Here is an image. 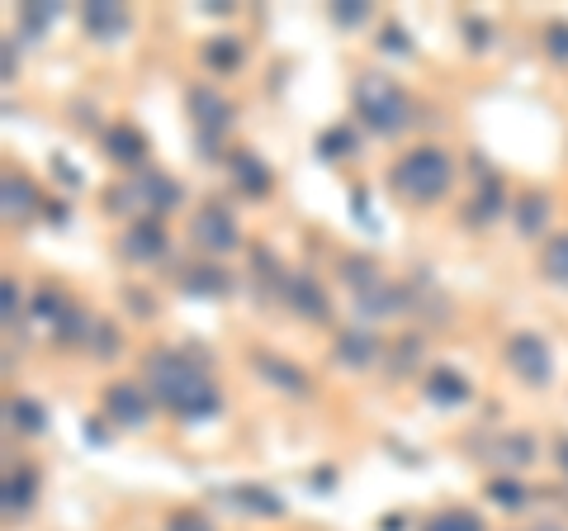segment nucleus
Returning a JSON list of instances; mask_svg holds the SVG:
<instances>
[{"label":"nucleus","mask_w":568,"mask_h":531,"mask_svg":"<svg viewBox=\"0 0 568 531\" xmlns=\"http://www.w3.org/2000/svg\"><path fill=\"white\" fill-rule=\"evenodd\" d=\"M185 290L190 294H228V271H218V266H195V271H185Z\"/></svg>","instance_id":"obj_21"},{"label":"nucleus","mask_w":568,"mask_h":531,"mask_svg":"<svg viewBox=\"0 0 568 531\" xmlns=\"http://www.w3.org/2000/svg\"><path fill=\"white\" fill-rule=\"evenodd\" d=\"M124 252L133 261H157L161 252H166V233H161V223L157 219L133 223V228H128V238H124Z\"/></svg>","instance_id":"obj_15"},{"label":"nucleus","mask_w":568,"mask_h":531,"mask_svg":"<svg viewBox=\"0 0 568 531\" xmlns=\"http://www.w3.org/2000/svg\"><path fill=\"white\" fill-rule=\"evenodd\" d=\"M190 233H195V242L204 247V252H237V247H242V238H237V223H232V214L223 209V204L199 209Z\"/></svg>","instance_id":"obj_8"},{"label":"nucleus","mask_w":568,"mask_h":531,"mask_svg":"<svg viewBox=\"0 0 568 531\" xmlns=\"http://www.w3.org/2000/svg\"><path fill=\"white\" fill-rule=\"evenodd\" d=\"M166 531H213V527H209V517H199V513H171Z\"/></svg>","instance_id":"obj_35"},{"label":"nucleus","mask_w":568,"mask_h":531,"mask_svg":"<svg viewBox=\"0 0 568 531\" xmlns=\"http://www.w3.org/2000/svg\"><path fill=\"white\" fill-rule=\"evenodd\" d=\"M426 399L436 403V408H455V403L469 399V380H464L460 370L436 366L431 375H426Z\"/></svg>","instance_id":"obj_11"},{"label":"nucleus","mask_w":568,"mask_h":531,"mask_svg":"<svg viewBox=\"0 0 568 531\" xmlns=\"http://www.w3.org/2000/svg\"><path fill=\"white\" fill-rule=\"evenodd\" d=\"M351 147H355L351 129H332V133H322V138H318V152L327 157V162H341V157H346Z\"/></svg>","instance_id":"obj_28"},{"label":"nucleus","mask_w":568,"mask_h":531,"mask_svg":"<svg viewBox=\"0 0 568 531\" xmlns=\"http://www.w3.org/2000/svg\"><path fill=\"white\" fill-rule=\"evenodd\" d=\"M355 110H360V124H365V129L384 133V138L403 133L408 129V119H412L408 95L379 72H365L360 81H355Z\"/></svg>","instance_id":"obj_3"},{"label":"nucleus","mask_w":568,"mask_h":531,"mask_svg":"<svg viewBox=\"0 0 568 531\" xmlns=\"http://www.w3.org/2000/svg\"><path fill=\"white\" fill-rule=\"evenodd\" d=\"M133 204L138 209H147V214H166V209H176L180 204V181H171V176H157V171H147V176H138L133 181Z\"/></svg>","instance_id":"obj_9"},{"label":"nucleus","mask_w":568,"mask_h":531,"mask_svg":"<svg viewBox=\"0 0 568 531\" xmlns=\"http://www.w3.org/2000/svg\"><path fill=\"white\" fill-rule=\"evenodd\" d=\"M280 294H284V304H289V309H299L303 318H313V323H327V318H332V309H327V294H322V285L308 271L280 275Z\"/></svg>","instance_id":"obj_7"},{"label":"nucleus","mask_w":568,"mask_h":531,"mask_svg":"<svg viewBox=\"0 0 568 531\" xmlns=\"http://www.w3.org/2000/svg\"><path fill=\"white\" fill-rule=\"evenodd\" d=\"M507 366H512L526 385H550V375H554L550 347H545V337H535V332L507 337Z\"/></svg>","instance_id":"obj_4"},{"label":"nucleus","mask_w":568,"mask_h":531,"mask_svg":"<svg viewBox=\"0 0 568 531\" xmlns=\"http://www.w3.org/2000/svg\"><path fill=\"white\" fill-rule=\"evenodd\" d=\"M232 181H237V190H247L251 200H261V195H270V166L256 152H237L232 157Z\"/></svg>","instance_id":"obj_13"},{"label":"nucleus","mask_w":568,"mask_h":531,"mask_svg":"<svg viewBox=\"0 0 568 531\" xmlns=\"http://www.w3.org/2000/svg\"><path fill=\"white\" fill-rule=\"evenodd\" d=\"M86 29H90L95 38L114 43V38H124V34H128V10H124V5H114V0L86 5Z\"/></svg>","instance_id":"obj_12"},{"label":"nucleus","mask_w":568,"mask_h":531,"mask_svg":"<svg viewBox=\"0 0 568 531\" xmlns=\"http://www.w3.org/2000/svg\"><path fill=\"white\" fill-rule=\"evenodd\" d=\"M426 531H483V522L469 508H445V513H436L426 522Z\"/></svg>","instance_id":"obj_24"},{"label":"nucleus","mask_w":568,"mask_h":531,"mask_svg":"<svg viewBox=\"0 0 568 531\" xmlns=\"http://www.w3.org/2000/svg\"><path fill=\"white\" fill-rule=\"evenodd\" d=\"M242 57H247V48H242L237 38H213L209 48H204V62H209L213 72H232V67H242Z\"/></svg>","instance_id":"obj_20"},{"label":"nucleus","mask_w":568,"mask_h":531,"mask_svg":"<svg viewBox=\"0 0 568 531\" xmlns=\"http://www.w3.org/2000/svg\"><path fill=\"white\" fill-rule=\"evenodd\" d=\"M34 313H38V318H48V323H53V328H57V323H62V318H67L71 309H62V299H57L53 290H43V294H38V299H34Z\"/></svg>","instance_id":"obj_31"},{"label":"nucleus","mask_w":568,"mask_h":531,"mask_svg":"<svg viewBox=\"0 0 568 531\" xmlns=\"http://www.w3.org/2000/svg\"><path fill=\"white\" fill-rule=\"evenodd\" d=\"M540 531H559V527H540Z\"/></svg>","instance_id":"obj_39"},{"label":"nucleus","mask_w":568,"mask_h":531,"mask_svg":"<svg viewBox=\"0 0 568 531\" xmlns=\"http://www.w3.org/2000/svg\"><path fill=\"white\" fill-rule=\"evenodd\" d=\"M147 389H152V399L166 403L176 418H213L218 403H223L213 375L199 366V356L171 351V347L147 356Z\"/></svg>","instance_id":"obj_1"},{"label":"nucleus","mask_w":568,"mask_h":531,"mask_svg":"<svg viewBox=\"0 0 568 531\" xmlns=\"http://www.w3.org/2000/svg\"><path fill=\"white\" fill-rule=\"evenodd\" d=\"M105 152L119 166H138L142 152H147V143H142V133L133 129V124H114V129L105 133Z\"/></svg>","instance_id":"obj_17"},{"label":"nucleus","mask_w":568,"mask_h":531,"mask_svg":"<svg viewBox=\"0 0 568 531\" xmlns=\"http://www.w3.org/2000/svg\"><path fill=\"white\" fill-rule=\"evenodd\" d=\"M455 181V162L445 157L441 147H412L403 162L389 171L393 195H403L408 204H431L441 200L445 190Z\"/></svg>","instance_id":"obj_2"},{"label":"nucleus","mask_w":568,"mask_h":531,"mask_svg":"<svg viewBox=\"0 0 568 531\" xmlns=\"http://www.w3.org/2000/svg\"><path fill=\"white\" fill-rule=\"evenodd\" d=\"M545 53H550L554 62H568V24H550V29H545Z\"/></svg>","instance_id":"obj_33"},{"label":"nucleus","mask_w":568,"mask_h":531,"mask_svg":"<svg viewBox=\"0 0 568 531\" xmlns=\"http://www.w3.org/2000/svg\"><path fill=\"white\" fill-rule=\"evenodd\" d=\"M256 370H261L275 389H284V394H308V375H303L299 366L280 361V356H270V351H256Z\"/></svg>","instance_id":"obj_14"},{"label":"nucleus","mask_w":568,"mask_h":531,"mask_svg":"<svg viewBox=\"0 0 568 531\" xmlns=\"http://www.w3.org/2000/svg\"><path fill=\"white\" fill-rule=\"evenodd\" d=\"M403 309H408V294L398 285H389L384 275L374 285H365V290H355V313H365V318H389V313H403Z\"/></svg>","instance_id":"obj_10"},{"label":"nucleus","mask_w":568,"mask_h":531,"mask_svg":"<svg viewBox=\"0 0 568 531\" xmlns=\"http://www.w3.org/2000/svg\"><path fill=\"white\" fill-rule=\"evenodd\" d=\"M29 503H34V475L19 470V475H10V484H5V508H10V513H15V508L24 513Z\"/></svg>","instance_id":"obj_26"},{"label":"nucleus","mask_w":568,"mask_h":531,"mask_svg":"<svg viewBox=\"0 0 568 531\" xmlns=\"http://www.w3.org/2000/svg\"><path fill=\"white\" fill-rule=\"evenodd\" d=\"M488 498L502 503V508H521V503H526V489L512 484V479H493V484H488Z\"/></svg>","instance_id":"obj_30"},{"label":"nucleus","mask_w":568,"mask_h":531,"mask_svg":"<svg viewBox=\"0 0 568 531\" xmlns=\"http://www.w3.org/2000/svg\"><path fill=\"white\" fill-rule=\"evenodd\" d=\"M105 408L119 427H147V422H152V399H147V389L133 385V380H114V385L105 389Z\"/></svg>","instance_id":"obj_6"},{"label":"nucleus","mask_w":568,"mask_h":531,"mask_svg":"<svg viewBox=\"0 0 568 531\" xmlns=\"http://www.w3.org/2000/svg\"><path fill=\"white\" fill-rule=\"evenodd\" d=\"M10 422H15L19 432L38 437V432H43V408H38L34 399H10Z\"/></svg>","instance_id":"obj_25"},{"label":"nucleus","mask_w":568,"mask_h":531,"mask_svg":"<svg viewBox=\"0 0 568 531\" xmlns=\"http://www.w3.org/2000/svg\"><path fill=\"white\" fill-rule=\"evenodd\" d=\"M502 465H531L535 460V441L526 437V432H516V437H502L497 441V451H493Z\"/></svg>","instance_id":"obj_23"},{"label":"nucleus","mask_w":568,"mask_h":531,"mask_svg":"<svg viewBox=\"0 0 568 531\" xmlns=\"http://www.w3.org/2000/svg\"><path fill=\"white\" fill-rule=\"evenodd\" d=\"M237 503H242V508H251V513H261V517H280L284 513V503L275 494H266V489H237Z\"/></svg>","instance_id":"obj_27"},{"label":"nucleus","mask_w":568,"mask_h":531,"mask_svg":"<svg viewBox=\"0 0 568 531\" xmlns=\"http://www.w3.org/2000/svg\"><path fill=\"white\" fill-rule=\"evenodd\" d=\"M57 15H62L57 5H29V10H24V29H29V34H43Z\"/></svg>","instance_id":"obj_32"},{"label":"nucleus","mask_w":568,"mask_h":531,"mask_svg":"<svg viewBox=\"0 0 568 531\" xmlns=\"http://www.w3.org/2000/svg\"><path fill=\"white\" fill-rule=\"evenodd\" d=\"M540 266H545V275H550L554 285H568V233L550 238V247H545V257H540Z\"/></svg>","instance_id":"obj_22"},{"label":"nucleus","mask_w":568,"mask_h":531,"mask_svg":"<svg viewBox=\"0 0 568 531\" xmlns=\"http://www.w3.org/2000/svg\"><path fill=\"white\" fill-rule=\"evenodd\" d=\"M190 119H195L199 133H204V147H213L223 133L232 129V105L223 100V91L195 86V91H190Z\"/></svg>","instance_id":"obj_5"},{"label":"nucleus","mask_w":568,"mask_h":531,"mask_svg":"<svg viewBox=\"0 0 568 531\" xmlns=\"http://www.w3.org/2000/svg\"><path fill=\"white\" fill-rule=\"evenodd\" d=\"M554 456H559V465H564V475H568V437L554 446Z\"/></svg>","instance_id":"obj_38"},{"label":"nucleus","mask_w":568,"mask_h":531,"mask_svg":"<svg viewBox=\"0 0 568 531\" xmlns=\"http://www.w3.org/2000/svg\"><path fill=\"white\" fill-rule=\"evenodd\" d=\"M90 347H100V356H119V332L109 328V323H95V337H90Z\"/></svg>","instance_id":"obj_34"},{"label":"nucleus","mask_w":568,"mask_h":531,"mask_svg":"<svg viewBox=\"0 0 568 531\" xmlns=\"http://www.w3.org/2000/svg\"><path fill=\"white\" fill-rule=\"evenodd\" d=\"M384 53H398V57H408V53H412V43H408V29H398V24H389V29H384Z\"/></svg>","instance_id":"obj_36"},{"label":"nucleus","mask_w":568,"mask_h":531,"mask_svg":"<svg viewBox=\"0 0 568 531\" xmlns=\"http://www.w3.org/2000/svg\"><path fill=\"white\" fill-rule=\"evenodd\" d=\"M512 219H516V233L521 238H535V233H545V223H550V200L545 195H516L512 204Z\"/></svg>","instance_id":"obj_16"},{"label":"nucleus","mask_w":568,"mask_h":531,"mask_svg":"<svg viewBox=\"0 0 568 531\" xmlns=\"http://www.w3.org/2000/svg\"><path fill=\"white\" fill-rule=\"evenodd\" d=\"M332 19H337L341 29H360V24L370 19V5H360V0H337V5H332Z\"/></svg>","instance_id":"obj_29"},{"label":"nucleus","mask_w":568,"mask_h":531,"mask_svg":"<svg viewBox=\"0 0 568 531\" xmlns=\"http://www.w3.org/2000/svg\"><path fill=\"white\" fill-rule=\"evenodd\" d=\"M374 356H379V342H374L370 332H346V337H341L337 342V361L341 366H351V370H360V366H370Z\"/></svg>","instance_id":"obj_18"},{"label":"nucleus","mask_w":568,"mask_h":531,"mask_svg":"<svg viewBox=\"0 0 568 531\" xmlns=\"http://www.w3.org/2000/svg\"><path fill=\"white\" fill-rule=\"evenodd\" d=\"M38 209V190L24 176H5V219H29Z\"/></svg>","instance_id":"obj_19"},{"label":"nucleus","mask_w":568,"mask_h":531,"mask_svg":"<svg viewBox=\"0 0 568 531\" xmlns=\"http://www.w3.org/2000/svg\"><path fill=\"white\" fill-rule=\"evenodd\" d=\"M5 323H15V313H19V294H15V280H5Z\"/></svg>","instance_id":"obj_37"}]
</instances>
